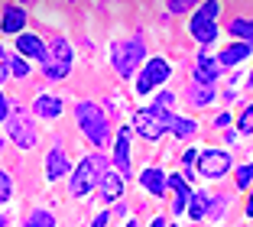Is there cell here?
Wrapping results in <instances>:
<instances>
[{
  "label": "cell",
  "mask_w": 253,
  "mask_h": 227,
  "mask_svg": "<svg viewBox=\"0 0 253 227\" xmlns=\"http://www.w3.org/2000/svg\"><path fill=\"white\" fill-rule=\"evenodd\" d=\"M62 107H65V104H62L59 94H39L36 101H33V114L42 117V120H55L62 114Z\"/></svg>",
  "instance_id": "cell-16"
},
{
  "label": "cell",
  "mask_w": 253,
  "mask_h": 227,
  "mask_svg": "<svg viewBox=\"0 0 253 227\" xmlns=\"http://www.w3.org/2000/svg\"><path fill=\"white\" fill-rule=\"evenodd\" d=\"M217 16H221V3L217 0H201L195 16L188 20V33L195 36V43L211 45L217 39Z\"/></svg>",
  "instance_id": "cell-4"
},
{
  "label": "cell",
  "mask_w": 253,
  "mask_h": 227,
  "mask_svg": "<svg viewBox=\"0 0 253 227\" xmlns=\"http://www.w3.org/2000/svg\"><path fill=\"white\" fill-rule=\"evenodd\" d=\"M224 208H227V198H224V195H217V198H211V195H208V211H205V218L217 221V218L224 214Z\"/></svg>",
  "instance_id": "cell-25"
},
{
  "label": "cell",
  "mask_w": 253,
  "mask_h": 227,
  "mask_svg": "<svg viewBox=\"0 0 253 227\" xmlns=\"http://www.w3.org/2000/svg\"><path fill=\"white\" fill-rule=\"evenodd\" d=\"M247 85H250V88H253V75H250V81H247Z\"/></svg>",
  "instance_id": "cell-40"
},
{
  "label": "cell",
  "mask_w": 253,
  "mask_h": 227,
  "mask_svg": "<svg viewBox=\"0 0 253 227\" xmlns=\"http://www.w3.org/2000/svg\"><path fill=\"white\" fill-rule=\"evenodd\" d=\"M140 185L149 191V195L163 198V191H166V176H163V169H143V172H140Z\"/></svg>",
  "instance_id": "cell-18"
},
{
  "label": "cell",
  "mask_w": 253,
  "mask_h": 227,
  "mask_svg": "<svg viewBox=\"0 0 253 227\" xmlns=\"http://www.w3.org/2000/svg\"><path fill=\"white\" fill-rule=\"evenodd\" d=\"M231 120H234V117H231V114H221V117H217V120H214V127H221V130H224V127L231 124Z\"/></svg>",
  "instance_id": "cell-35"
},
{
  "label": "cell",
  "mask_w": 253,
  "mask_h": 227,
  "mask_svg": "<svg viewBox=\"0 0 253 227\" xmlns=\"http://www.w3.org/2000/svg\"><path fill=\"white\" fill-rule=\"evenodd\" d=\"M42 75L49 81H62V78L72 75V45H68V39L55 36L49 43V55L42 62Z\"/></svg>",
  "instance_id": "cell-6"
},
{
  "label": "cell",
  "mask_w": 253,
  "mask_h": 227,
  "mask_svg": "<svg viewBox=\"0 0 253 227\" xmlns=\"http://www.w3.org/2000/svg\"><path fill=\"white\" fill-rule=\"evenodd\" d=\"M0 33H7V36L26 33V10L16 7V3H7V7L0 10Z\"/></svg>",
  "instance_id": "cell-12"
},
{
  "label": "cell",
  "mask_w": 253,
  "mask_h": 227,
  "mask_svg": "<svg viewBox=\"0 0 253 227\" xmlns=\"http://www.w3.org/2000/svg\"><path fill=\"white\" fill-rule=\"evenodd\" d=\"M3 124H7V136L13 139V146H20V149L36 146V127H33L30 110L23 107V104H10V114Z\"/></svg>",
  "instance_id": "cell-5"
},
{
  "label": "cell",
  "mask_w": 253,
  "mask_h": 227,
  "mask_svg": "<svg viewBox=\"0 0 253 227\" xmlns=\"http://www.w3.org/2000/svg\"><path fill=\"white\" fill-rule=\"evenodd\" d=\"M10 68H7V49H3V43H0V81H7Z\"/></svg>",
  "instance_id": "cell-32"
},
{
  "label": "cell",
  "mask_w": 253,
  "mask_h": 227,
  "mask_svg": "<svg viewBox=\"0 0 253 227\" xmlns=\"http://www.w3.org/2000/svg\"><path fill=\"white\" fill-rule=\"evenodd\" d=\"M20 3H30V0H20Z\"/></svg>",
  "instance_id": "cell-42"
},
{
  "label": "cell",
  "mask_w": 253,
  "mask_h": 227,
  "mask_svg": "<svg viewBox=\"0 0 253 227\" xmlns=\"http://www.w3.org/2000/svg\"><path fill=\"white\" fill-rule=\"evenodd\" d=\"M68 172H72V162H68V153L62 146L49 149V156H45V179L49 182H59V179H65Z\"/></svg>",
  "instance_id": "cell-13"
},
{
  "label": "cell",
  "mask_w": 253,
  "mask_h": 227,
  "mask_svg": "<svg viewBox=\"0 0 253 227\" xmlns=\"http://www.w3.org/2000/svg\"><path fill=\"white\" fill-rule=\"evenodd\" d=\"M234 133H240V136H250V133H253V104H247V110L240 114L237 130H234Z\"/></svg>",
  "instance_id": "cell-26"
},
{
  "label": "cell",
  "mask_w": 253,
  "mask_h": 227,
  "mask_svg": "<svg viewBox=\"0 0 253 227\" xmlns=\"http://www.w3.org/2000/svg\"><path fill=\"white\" fill-rule=\"evenodd\" d=\"M0 227H7V218H3V214H0Z\"/></svg>",
  "instance_id": "cell-38"
},
{
  "label": "cell",
  "mask_w": 253,
  "mask_h": 227,
  "mask_svg": "<svg viewBox=\"0 0 253 227\" xmlns=\"http://www.w3.org/2000/svg\"><path fill=\"white\" fill-rule=\"evenodd\" d=\"M10 198H13V179L7 169H0V205H7Z\"/></svg>",
  "instance_id": "cell-27"
},
{
  "label": "cell",
  "mask_w": 253,
  "mask_h": 227,
  "mask_svg": "<svg viewBox=\"0 0 253 227\" xmlns=\"http://www.w3.org/2000/svg\"><path fill=\"white\" fill-rule=\"evenodd\" d=\"M172 75V65L159 55V59H146V65L136 75V94H149V91L163 88V81Z\"/></svg>",
  "instance_id": "cell-7"
},
{
  "label": "cell",
  "mask_w": 253,
  "mask_h": 227,
  "mask_svg": "<svg viewBox=\"0 0 253 227\" xmlns=\"http://www.w3.org/2000/svg\"><path fill=\"white\" fill-rule=\"evenodd\" d=\"M169 133H175L179 139H192L195 133H198V124H195V120H185V117H175L172 127H169Z\"/></svg>",
  "instance_id": "cell-22"
},
{
  "label": "cell",
  "mask_w": 253,
  "mask_h": 227,
  "mask_svg": "<svg viewBox=\"0 0 253 227\" xmlns=\"http://www.w3.org/2000/svg\"><path fill=\"white\" fill-rule=\"evenodd\" d=\"M214 97H217L214 85H192V88H188V101H192L195 107H208Z\"/></svg>",
  "instance_id": "cell-19"
},
{
  "label": "cell",
  "mask_w": 253,
  "mask_h": 227,
  "mask_svg": "<svg viewBox=\"0 0 253 227\" xmlns=\"http://www.w3.org/2000/svg\"><path fill=\"white\" fill-rule=\"evenodd\" d=\"M126 227H136V221H130V224H126Z\"/></svg>",
  "instance_id": "cell-39"
},
{
  "label": "cell",
  "mask_w": 253,
  "mask_h": 227,
  "mask_svg": "<svg viewBox=\"0 0 253 227\" xmlns=\"http://www.w3.org/2000/svg\"><path fill=\"white\" fill-rule=\"evenodd\" d=\"M247 214H253V188H250V198H247Z\"/></svg>",
  "instance_id": "cell-37"
},
{
  "label": "cell",
  "mask_w": 253,
  "mask_h": 227,
  "mask_svg": "<svg viewBox=\"0 0 253 227\" xmlns=\"http://www.w3.org/2000/svg\"><path fill=\"white\" fill-rule=\"evenodd\" d=\"M172 101H175V94H172V91H159V94H156V104H153V107L169 110V107H172Z\"/></svg>",
  "instance_id": "cell-31"
},
{
  "label": "cell",
  "mask_w": 253,
  "mask_h": 227,
  "mask_svg": "<svg viewBox=\"0 0 253 227\" xmlns=\"http://www.w3.org/2000/svg\"><path fill=\"white\" fill-rule=\"evenodd\" d=\"M149 227H169V221H166V218H156V221H153Z\"/></svg>",
  "instance_id": "cell-36"
},
{
  "label": "cell",
  "mask_w": 253,
  "mask_h": 227,
  "mask_svg": "<svg viewBox=\"0 0 253 227\" xmlns=\"http://www.w3.org/2000/svg\"><path fill=\"white\" fill-rule=\"evenodd\" d=\"M130 127L117 133V146H114V166H117V176L120 179H130L133 176V166H130Z\"/></svg>",
  "instance_id": "cell-11"
},
{
  "label": "cell",
  "mask_w": 253,
  "mask_h": 227,
  "mask_svg": "<svg viewBox=\"0 0 253 227\" xmlns=\"http://www.w3.org/2000/svg\"><path fill=\"white\" fill-rule=\"evenodd\" d=\"M195 159H198V149H195V146H188L185 153H182V166H185V176H182V179H188V182H192V179H195V172H192Z\"/></svg>",
  "instance_id": "cell-29"
},
{
  "label": "cell",
  "mask_w": 253,
  "mask_h": 227,
  "mask_svg": "<svg viewBox=\"0 0 253 227\" xmlns=\"http://www.w3.org/2000/svg\"><path fill=\"white\" fill-rule=\"evenodd\" d=\"M169 227H179V224H169Z\"/></svg>",
  "instance_id": "cell-43"
},
{
  "label": "cell",
  "mask_w": 253,
  "mask_h": 227,
  "mask_svg": "<svg viewBox=\"0 0 253 227\" xmlns=\"http://www.w3.org/2000/svg\"><path fill=\"white\" fill-rule=\"evenodd\" d=\"M234 182H237L240 191H247V188L253 185V166H240V169H237V176H234Z\"/></svg>",
  "instance_id": "cell-28"
},
{
  "label": "cell",
  "mask_w": 253,
  "mask_h": 227,
  "mask_svg": "<svg viewBox=\"0 0 253 227\" xmlns=\"http://www.w3.org/2000/svg\"><path fill=\"white\" fill-rule=\"evenodd\" d=\"M97 188H101V201L114 205V201L124 198V179H120L114 169H107L104 176H101V182H97Z\"/></svg>",
  "instance_id": "cell-14"
},
{
  "label": "cell",
  "mask_w": 253,
  "mask_h": 227,
  "mask_svg": "<svg viewBox=\"0 0 253 227\" xmlns=\"http://www.w3.org/2000/svg\"><path fill=\"white\" fill-rule=\"evenodd\" d=\"M130 130H136L143 139H149V143H156L159 136H163V124H159V114L153 107H143L133 114V120H130Z\"/></svg>",
  "instance_id": "cell-9"
},
{
  "label": "cell",
  "mask_w": 253,
  "mask_h": 227,
  "mask_svg": "<svg viewBox=\"0 0 253 227\" xmlns=\"http://www.w3.org/2000/svg\"><path fill=\"white\" fill-rule=\"evenodd\" d=\"M107 221H111V214H107V211H101L94 221H91V227H107Z\"/></svg>",
  "instance_id": "cell-34"
},
{
  "label": "cell",
  "mask_w": 253,
  "mask_h": 227,
  "mask_svg": "<svg viewBox=\"0 0 253 227\" xmlns=\"http://www.w3.org/2000/svg\"><path fill=\"white\" fill-rule=\"evenodd\" d=\"M7 68L13 78H26L30 75V62L23 59V55H7Z\"/></svg>",
  "instance_id": "cell-24"
},
{
  "label": "cell",
  "mask_w": 253,
  "mask_h": 227,
  "mask_svg": "<svg viewBox=\"0 0 253 227\" xmlns=\"http://www.w3.org/2000/svg\"><path fill=\"white\" fill-rule=\"evenodd\" d=\"M250 52H253V43H231L214 62H217L221 68H234V65H240V62H244Z\"/></svg>",
  "instance_id": "cell-17"
},
{
  "label": "cell",
  "mask_w": 253,
  "mask_h": 227,
  "mask_svg": "<svg viewBox=\"0 0 253 227\" xmlns=\"http://www.w3.org/2000/svg\"><path fill=\"white\" fill-rule=\"evenodd\" d=\"M16 55L33 59V62H39V65H42L45 55H49V45H45L36 33H20V36H16Z\"/></svg>",
  "instance_id": "cell-10"
},
{
  "label": "cell",
  "mask_w": 253,
  "mask_h": 227,
  "mask_svg": "<svg viewBox=\"0 0 253 227\" xmlns=\"http://www.w3.org/2000/svg\"><path fill=\"white\" fill-rule=\"evenodd\" d=\"M26 227H55V218L45 208H36V211H30V218H26Z\"/></svg>",
  "instance_id": "cell-23"
},
{
  "label": "cell",
  "mask_w": 253,
  "mask_h": 227,
  "mask_svg": "<svg viewBox=\"0 0 253 227\" xmlns=\"http://www.w3.org/2000/svg\"><path fill=\"white\" fill-rule=\"evenodd\" d=\"M107 169H111L107 156H101V153L84 156V159L78 162L72 172H68V185H72V195H75V198H88V195H91V188L101 182V176H104Z\"/></svg>",
  "instance_id": "cell-1"
},
{
  "label": "cell",
  "mask_w": 253,
  "mask_h": 227,
  "mask_svg": "<svg viewBox=\"0 0 253 227\" xmlns=\"http://www.w3.org/2000/svg\"><path fill=\"white\" fill-rule=\"evenodd\" d=\"M195 162H198V172L205 179H224L231 172V156L224 149H205V153H198Z\"/></svg>",
  "instance_id": "cell-8"
},
{
  "label": "cell",
  "mask_w": 253,
  "mask_h": 227,
  "mask_svg": "<svg viewBox=\"0 0 253 227\" xmlns=\"http://www.w3.org/2000/svg\"><path fill=\"white\" fill-rule=\"evenodd\" d=\"M195 3H201V0H169L166 7H169V13H188V7H195Z\"/></svg>",
  "instance_id": "cell-30"
},
{
  "label": "cell",
  "mask_w": 253,
  "mask_h": 227,
  "mask_svg": "<svg viewBox=\"0 0 253 227\" xmlns=\"http://www.w3.org/2000/svg\"><path fill=\"white\" fill-rule=\"evenodd\" d=\"M185 208H188V218H192V221H205V211H208V195H205V191H192Z\"/></svg>",
  "instance_id": "cell-20"
},
{
  "label": "cell",
  "mask_w": 253,
  "mask_h": 227,
  "mask_svg": "<svg viewBox=\"0 0 253 227\" xmlns=\"http://www.w3.org/2000/svg\"><path fill=\"white\" fill-rule=\"evenodd\" d=\"M227 30H231L234 36L240 39V43H253V20H247V16L231 20V26H227Z\"/></svg>",
  "instance_id": "cell-21"
},
{
  "label": "cell",
  "mask_w": 253,
  "mask_h": 227,
  "mask_svg": "<svg viewBox=\"0 0 253 227\" xmlns=\"http://www.w3.org/2000/svg\"><path fill=\"white\" fill-rule=\"evenodd\" d=\"M0 153H3V139H0Z\"/></svg>",
  "instance_id": "cell-41"
},
{
  "label": "cell",
  "mask_w": 253,
  "mask_h": 227,
  "mask_svg": "<svg viewBox=\"0 0 253 227\" xmlns=\"http://www.w3.org/2000/svg\"><path fill=\"white\" fill-rule=\"evenodd\" d=\"M7 114H10V101H7V94L0 91V124L7 120Z\"/></svg>",
  "instance_id": "cell-33"
},
{
  "label": "cell",
  "mask_w": 253,
  "mask_h": 227,
  "mask_svg": "<svg viewBox=\"0 0 253 227\" xmlns=\"http://www.w3.org/2000/svg\"><path fill=\"white\" fill-rule=\"evenodd\" d=\"M217 78H221V65H217L211 55L201 52L198 62H195V85H214Z\"/></svg>",
  "instance_id": "cell-15"
},
{
  "label": "cell",
  "mask_w": 253,
  "mask_h": 227,
  "mask_svg": "<svg viewBox=\"0 0 253 227\" xmlns=\"http://www.w3.org/2000/svg\"><path fill=\"white\" fill-rule=\"evenodd\" d=\"M143 59H146V43L140 36L136 39H120L111 45V65L120 78H130L133 72H140Z\"/></svg>",
  "instance_id": "cell-3"
},
{
  "label": "cell",
  "mask_w": 253,
  "mask_h": 227,
  "mask_svg": "<svg viewBox=\"0 0 253 227\" xmlns=\"http://www.w3.org/2000/svg\"><path fill=\"white\" fill-rule=\"evenodd\" d=\"M75 120L82 127V133L94 143V146H107V114L104 107H97L94 101H78L75 104Z\"/></svg>",
  "instance_id": "cell-2"
}]
</instances>
